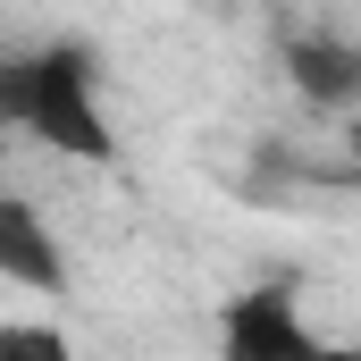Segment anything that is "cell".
<instances>
[{
	"label": "cell",
	"instance_id": "4",
	"mask_svg": "<svg viewBox=\"0 0 361 361\" xmlns=\"http://www.w3.org/2000/svg\"><path fill=\"white\" fill-rule=\"evenodd\" d=\"M286 76H294L302 101H319V109H353L361 101V42L294 34V42H286Z\"/></svg>",
	"mask_w": 361,
	"mask_h": 361
},
{
	"label": "cell",
	"instance_id": "3",
	"mask_svg": "<svg viewBox=\"0 0 361 361\" xmlns=\"http://www.w3.org/2000/svg\"><path fill=\"white\" fill-rule=\"evenodd\" d=\"M0 269H8V286H25V294H59L68 286V261H59L51 227H42V210L25 193L0 202Z\"/></svg>",
	"mask_w": 361,
	"mask_h": 361
},
{
	"label": "cell",
	"instance_id": "1",
	"mask_svg": "<svg viewBox=\"0 0 361 361\" xmlns=\"http://www.w3.org/2000/svg\"><path fill=\"white\" fill-rule=\"evenodd\" d=\"M0 109L68 152V160H118V135H109V109H101V68H92L85 42H42V51H17L0 68Z\"/></svg>",
	"mask_w": 361,
	"mask_h": 361
},
{
	"label": "cell",
	"instance_id": "6",
	"mask_svg": "<svg viewBox=\"0 0 361 361\" xmlns=\"http://www.w3.org/2000/svg\"><path fill=\"white\" fill-rule=\"evenodd\" d=\"M319 361H361V345H328V353H319Z\"/></svg>",
	"mask_w": 361,
	"mask_h": 361
},
{
	"label": "cell",
	"instance_id": "5",
	"mask_svg": "<svg viewBox=\"0 0 361 361\" xmlns=\"http://www.w3.org/2000/svg\"><path fill=\"white\" fill-rule=\"evenodd\" d=\"M0 361H76V345L59 328H42V319H8L0 328Z\"/></svg>",
	"mask_w": 361,
	"mask_h": 361
},
{
	"label": "cell",
	"instance_id": "7",
	"mask_svg": "<svg viewBox=\"0 0 361 361\" xmlns=\"http://www.w3.org/2000/svg\"><path fill=\"white\" fill-rule=\"evenodd\" d=\"M345 143H353V160H361V109H353V126H345Z\"/></svg>",
	"mask_w": 361,
	"mask_h": 361
},
{
	"label": "cell",
	"instance_id": "2",
	"mask_svg": "<svg viewBox=\"0 0 361 361\" xmlns=\"http://www.w3.org/2000/svg\"><path fill=\"white\" fill-rule=\"evenodd\" d=\"M319 353H328V345L302 328L294 286H252V294H235L227 319H219V361H319Z\"/></svg>",
	"mask_w": 361,
	"mask_h": 361
}]
</instances>
